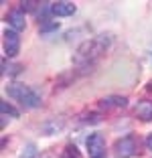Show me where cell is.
I'll return each instance as SVG.
<instances>
[{
  "label": "cell",
  "instance_id": "8992f818",
  "mask_svg": "<svg viewBox=\"0 0 152 158\" xmlns=\"http://www.w3.org/2000/svg\"><path fill=\"white\" fill-rule=\"evenodd\" d=\"M6 20H8V24H10V31H23L24 27H27V20H24V12H23V8H14V10H10L8 12V16H6Z\"/></svg>",
  "mask_w": 152,
  "mask_h": 158
},
{
  "label": "cell",
  "instance_id": "6da1fadb",
  "mask_svg": "<svg viewBox=\"0 0 152 158\" xmlns=\"http://www.w3.org/2000/svg\"><path fill=\"white\" fill-rule=\"evenodd\" d=\"M108 45H110L108 35H97V37L89 39V41H85V43H81L79 49L75 51L73 63L77 67H91L93 63H95L103 53H106Z\"/></svg>",
  "mask_w": 152,
  "mask_h": 158
},
{
  "label": "cell",
  "instance_id": "7c38bea8",
  "mask_svg": "<svg viewBox=\"0 0 152 158\" xmlns=\"http://www.w3.org/2000/svg\"><path fill=\"white\" fill-rule=\"evenodd\" d=\"M61 158H81V154H79L77 146L69 144V146H67V148L63 150V156H61Z\"/></svg>",
  "mask_w": 152,
  "mask_h": 158
},
{
  "label": "cell",
  "instance_id": "9a60e30c",
  "mask_svg": "<svg viewBox=\"0 0 152 158\" xmlns=\"http://www.w3.org/2000/svg\"><path fill=\"white\" fill-rule=\"evenodd\" d=\"M146 146H148V150H152V134H148V138H146Z\"/></svg>",
  "mask_w": 152,
  "mask_h": 158
},
{
  "label": "cell",
  "instance_id": "5b68a950",
  "mask_svg": "<svg viewBox=\"0 0 152 158\" xmlns=\"http://www.w3.org/2000/svg\"><path fill=\"white\" fill-rule=\"evenodd\" d=\"M20 51V37L16 31H6L4 33V53L6 57H16Z\"/></svg>",
  "mask_w": 152,
  "mask_h": 158
},
{
  "label": "cell",
  "instance_id": "52a82bcc",
  "mask_svg": "<svg viewBox=\"0 0 152 158\" xmlns=\"http://www.w3.org/2000/svg\"><path fill=\"white\" fill-rule=\"evenodd\" d=\"M73 12H75L73 2L61 0V2H53V4H51V14H53V16H71Z\"/></svg>",
  "mask_w": 152,
  "mask_h": 158
},
{
  "label": "cell",
  "instance_id": "277c9868",
  "mask_svg": "<svg viewBox=\"0 0 152 158\" xmlns=\"http://www.w3.org/2000/svg\"><path fill=\"white\" fill-rule=\"evenodd\" d=\"M136 150H138V146H136V140H134V136H124L122 140H118L116 142V154L120 158H130L136 154Z\"/></svg>",
  "mask_w": 152,
  "mask_h": 158
},
{
  "label": "cell",
  "instance_id": "7a4b0ae2",
  "mask_svg": "<svg viewBox=\"0 0 152 158\" xmlns=\"http://www.w3.org/2000/svg\"><path fill=\"white\" fill-rule=\"evenodd\" d=\"M6 93L8 98L20 102L24 107H39L41 106V95H39L35 89H31L24 83H10L6 85Z\"/></svg>",
  "mask_w": 152,
  "mask_h": 158
},
{
  "label": "cell",
  "instance_id": "3957f363",
  "mask_svg": "<svg viewBox=\"0 0 152 158\" xmlns=\"http://www.w3.org/2000/svg\"><path fill=\"white\" fill-rule=\"evenodd\" d=\"M87 152L89 158H103L106 156V140L101 134H91L87 138Z\"/></svg>",
  "mask_w": 152,
  "mask_h": 158
},
{
  "label": "cell",
  "instance_id": "5bb4252c",
  "mask_svg": "<svg viewBox=\"0 0 152 158\" xmlns=\"http://www.w3.org/2000/svg\"><path fill=\"white\" fill-rule=\"evenodd\" d=\"M20 4H23V12H24V10H35V8H37V4H39V2H32V0H27V2H20Z\"/></svg>",
  "mask_w": 152,
  "mask_h": 158
},
{
  "label": "cell",
  "instance_id": "2e32d148",
  "mask_svg": "<svg viewBox=\"0 0 152 158\" xmlns=\"http://www.w3.org/2000/svg\"><path fill=\"white\" fill-rule=\"evenodd\" d=\"M148 89H150V91H152V83H150V85H148Z\"/></svg>",
  "mask_w": 152,
  "mask_h": 158
},
{
  "label": "cell",
  "instance_id": "30bf717a",
  "mask_svg": "<svg viewBox=\"0 0 152 158\" xmlns=\"http://www.w3.org/2000/svg\"><path fill=\"white\" fill-rule=\"evenodd\" d=\"M0 112H2V116H12V118H19V112L14 110L10 103L6 102H0Z\"/></svg>",
  "mask_w": 152,
  "mask_h": 158
},
{
  "label": "cell",
  "instance_id": "8fae6325",
  "mask_svg": "<svg viewBox=\"0 0 152 158\" xmlns=\"http://www.w3.org/2000/svg\"><path fill=\"white\" fill-rule=\"evenodd\" d=\"M37 154H39L37 152V146H35V144H27L19 158H37Z\"/></svg>",
  "mask_w": 152,
  "mask_h": 158
},
{
  "label": "cell",
  "instance_id": "9c48e42d",
  "mask_svg": "<svg viewBox=\"0 0 152 158\" xmlns=\"http://www.w3.org/2000/svg\"><path fill=\"white\" fill-rule=\"evenodd\" d=\"M128 99L126 98H120V95H110V98L101 99V107H106V110H114V107H126Z\"/></svg>",
  "mask_w": 152,
  "mask_h": 158
},
{
  "label": "cell",
  "instance_id": "4fadbf2b",
  "mask_svg": "<svg viewBox=\"0 0 152 158\" xmlns=\"http://www.w3.org/2000/svg\"><path fill=\"white\" fill-rule=\"evenodd\" d=\"M2 67H4V73H10V75L20 71V65H6V61H2Z\"/></svg>",
  "mask_w": 152,
  "mask_h": 158
},
{
  "label": "cell",
  "instance_id": "ba28073f",
  "mask_svg": "<svg viewBox=\"0 0 152 158\" xmlns=\"http://www.w3.org/2000/svg\"><path fill=\"white\" fill-rule=\"evenodd\" d=\"M136 116L140 118L142 122H150L152 120V102H138L136 106Z\"/></svg>",
  "mask_w": 152,
  "mask_h": 158
}]
</instances>
